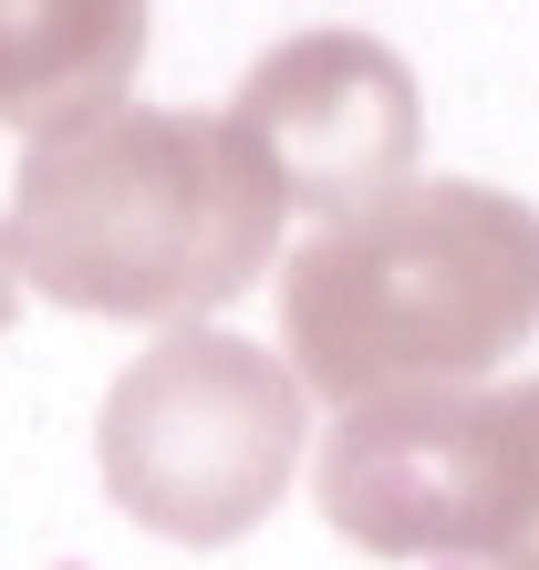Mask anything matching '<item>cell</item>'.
I'll return each mask as SVG.
<instances>
[{
    "label": "cell",
    "instance_id": "cell-6",
    "mask_svg": "<svg viewBox=\"0 0 539 570\" xmlns=\"http://www.w3.org/2000/svg\"><path fill=\"white\" fill-rule=\"evenodd\" d=\"M146 62V0H0V125L62 136L84 115H115Z\"/></svg>",
    "mask_w": 539,
    "mask_h": 570
},
{
    "label": "cell",
    "instance_id": "cell-3",
    "mask_svg": "<svg viewBox=\"0 0 539 570\" xmlns=\"http://www.w3.org/2000/svg\"><path fill=\"white\" fill-rule=\"evenodd\" d=\"M94 456H105V498L135 529L228 550L281 509L301 466V374L239 332L177 322L115 374Z\"/></svg>",
    "mask_w": 539,
    "mask_h": 570
},
{
    "label": "cell",
    "instance_id": "cell-4",
    "mask_svg": "<svg viewBox=\"0 0 539 570\" xmlns=\"http://www.w3.org/2000/svg\"><path fill=\"white\" fill-rule=\"evenodd\" d=\"M322 519L384 560L539 570V374L509 394H394L322 435Z\"/></svg>",
    "mask_w": 539,
    "mask_h": 570
},
{
    "label": "cell",
    "instance_id": "cell-5",
    "mask_svg": "<svg viewBox=\"0 0 539 570\" xmlns=\"http://www.w3.org/2000/svg\"><path fill=\"white\" fill-rule=\"evenodd\" d=\"M228 115L249 125V146L270 156L291 208H312L322 228L394 197L425 156V94L415 62L374 31H291L281 52L249 62V83L228 94Z\"/></svg>",
    "mask_w": 539,
    "mask_h": 570
},
{
    "label": "cell",
    "instance_id": "cell-7",
    "mask_svg": "<svg viewBox=\"0 0 539 570\" xmlns=\"http://www.w3.org/2000/svg\"><path fill=\"white\" fill-rule=\"evenodd\" d=\"M11 301H21V259H11V218H0V322H11Z\"/></svg>",
    "mask_w": 539,
    "mask_h": 570
},
{
    "label": "cell",
    "instance_id": "cell-2",
    "mask_svg": "<svg viewBox=\"0 0 539 570\" xmlns=\"http://www.w3.org/2000/svg\"><path fill=\"white\" fill-rule=\"evenodd\" d=\"M539 332V208L478 177H404L332 218L281 271V343L301 394L394 405L467 394Z\"/></svg>",
    "mask_w": 539,
    "mask_h": 570
},
{
    "label": "cell",
    "instance_id": "cell-1",
    "mask_svg": "<svg viewBox=\"0 0 539 570\" xmlns=\"http://www.w3.org/2000/svg\"><path fill=\"white\" fill-rule=\"evenodd\" d=\"M0 218L42 301L177 332L281 259L291 197L239 115L115 105L31 146Z\"/></svg>",
    "mask_w": 539,
    "mask_h": 570
}]
</instances>
